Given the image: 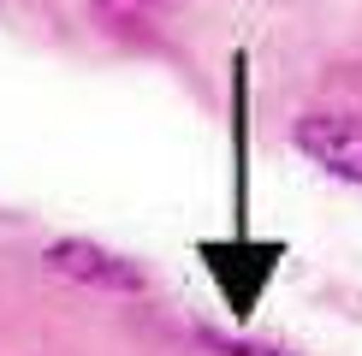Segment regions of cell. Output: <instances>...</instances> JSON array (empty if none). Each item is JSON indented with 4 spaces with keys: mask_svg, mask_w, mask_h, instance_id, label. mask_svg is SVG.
I'll use <instances>...</instances> for the list:
<instances>
[{
    "mask_svg": "<svg viewBox=\"0 0 362 356\" xmlns=\"http://www.w3.org/2000/svg\"><path fill=\"white\" fill-rule=\"evenodd\" d=\"M196 256L208 261V273H214L226 309H232V315H250V309L262 303L267 279L279 273L285 244H255L250 232H238V237H226V244H214V237H208V244H196Z\"/></svg>",
    "mask_w": 362,
    "mask_h": 356,
    "instance_id": "1",
    "label": "cell"
},
{
    "mask_svg": "<svg viewBox=\"0 0 362 356\" xmlns=\"http://www.w3.org/2000/svg\"><path fill=\"white\" fill-rule=\"evenodd\" d=\"M297 155L315 160L327 178L339 184H362V113H339V107H315L291 125Z\"/></svg>",
    "mask_w": 362,
    "mask_h": 356,
    "instance_id": "2",
    "label": "cell"
},
{
    "mask_svg": "<svg viewBox=\"0 0 362 356\" xmlns=\"http://www.w3.org/2000/svg\"><path fill=\"white\" fill-rule=\"evenodd\" d=\"M48 267L66 273V279H78V285H95V291H125V297L148 291V273L137 261L119 256V249L89 244V237H59V244H48Z\"/></svg>",
    "mask_w": 362,
    "mask_h": 356,
    "instance_id": "3",
    "label": "cell"
},
{
    "mask_svg": "<svg viewBox=\"0 0 362 356\" xmlns=\"http://www.w3.org/2000/svg\"><path fill=\"white\" fill-rule=\"evenodd\" d=\"M208 350H220V356H291V350H279V345H255V338H232V333H196Z\"/></svg>",
    "mask_w": 362,
    "mask_h": 356,
    "instance_id": "4",
    "label": "cell"
},
{
    "mask_svg": "<svg viewBox=\"0 0 362 356\" xmlns=\"http://www.w3.org/2000/svg\"><path fill=\"white\" fill-rule=\"evenodd\" d=\"M101 12H119V18H143V12H160V6H173V0H95Z\"/></svg>",
    "mask_w": 362,
    "mask_h": 356,
    "instance_id": "5",
    "label": "cell"
}]
</instances>
